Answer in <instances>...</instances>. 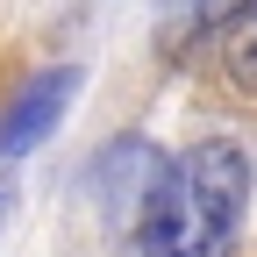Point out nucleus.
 <instances>
[{
    "label": "nucleus",
    "instance_id": "nucleus-1",
    "mask_svg": "<svg viewBox=\"0 0 257 257\" xmlns=\"http://www.w3.org/2000/svg\"><path fill=\"white\" fill-rule=\"evenodd\" d=\"M250 207V157L236 136H207L186 157H165L136 200L143 257H229Z\"/></svg>",
    "mask_w": 257,
    "mask_h": 257
},
{
    "label": "nucleus",
    "instance_id": "nucleus-4",
    "mask_svg": "<svg viewBox=\"0 0 257 257\" xmlns=\"http://www.w3.org/2000/svg\"><path fill=\"white\" fill-rule=\"evenodd\" d=\"M250 8H257V0H193L186 15H193V29H200V36H214V29H236Z\"/></svg>",
    "mask_w": 257,
    "mask_h": 257
},
{
    "label": "nucleus",
    "instance_id": "nucleus-2",
    "mask_svg": "<svg viewBox=\"0 0 257 257\" xmlns=\"http://www.w3.org/2000/svg\"><path fill=\"white\" fill-rule=\"evenodd\" d=\"M72 93H79V72L64 64V72H36L15 100L8 114H0V165H15V157H29L50 128L64 121V107H72Z\"/></svg>",
    "mask_w": 257,
    "mask_h": 257
},
{
    "label": "nucleus",
    "instance_id": "nucleus-3",
    "mask_svg": "<svg viewBox=\"0 0 257 257\" xmlns=\"http://www.w3.org/2000/svg\"><path fill=\"white\" fill-rule=\"evenodd\" d=\"M229 79L257 93V8L236 22V43H229Z\"/></svg>",
    "mask_w": 257,
    "mask_h": 257
},
{
    "label": "nucleus",
    "instance_id": "nucleus-5",
    "mask_svg": "<svg viewBox=\"0 0 257 257\" xmlns=\"http://www.w3.org/2000/svg\"><path fill=\"white\" fill-rule=\"evenodd\" d=\"M8 207H15V179H0V221H8Z\"/></svg>",
    "mask_w": 257,
    "mask_h": 257
}]
</instances>
